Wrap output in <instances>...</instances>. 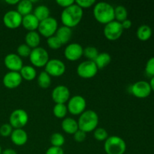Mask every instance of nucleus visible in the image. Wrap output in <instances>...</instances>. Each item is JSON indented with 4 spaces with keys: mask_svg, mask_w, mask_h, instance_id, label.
I'll return each mask as SVG.
<instances>
[{
    "mask_svg": "<svg viewBox=\"0 0 154 154\" xmlns=\"http://www.w3.org/2000/svg\"><path fill=\"white\" fill-rule=\"evenodd\" d=\"M19 72L23 80L27 81H33L37 76V72H36L35 68L33 67L32 66H28V65L23 66Z\"/></svg>",
    "mask_w": 154,
    "mask_h": 154,
    "instance_id": "24",
    "label": "nucleus"
},
{
    "mask_svg": "<svg viewBox=\"0 0 154 154\" xmlns=\"http://www.w3.org/2000/svg\"><path fill=\"white\" fill-rule=\"evenodd\" d=\"M75 4L78 5L81 8H88L95 5L96 1L95 0H77L75 1Z\"/></svg>",
    "mask_w": 154,
    "mask_h": 154,
    "instance_id": "37",
    "label": "nucleus"
},
{
    "mask_svg": "<svg viewBox=\"0 0 154 154\" xmlns=\"http://www.w3.org/2000/svg\"><path fill=\"white\" fill-rule=\"evenodd\" d=\"M17 11L22 17L32 14L33 11V3L31 0L19 1L17 5Z\"/></svg>",
    "mask_w": 154,
    "mask_h": 154,
    "instance_id": "23",
    "label": "nucleus"
},
{
    "mask_svg": "<svg viewBox=\"0 0 154 154\" xmlns=\"http://www.w3.org/2000/svg\"><path fill=\"white\" fill-rule=\"evenodd\" d=\"M150 87H151V90L152 91L154 92V76L152 77L151 79H150Z\"/></svg>",
    "mask_w": 154,
    "mask_h": 154,
    "instance_id": "45",
    "label": "nucleus"
},
{
    "mask_svg": "<svg viewBox=\"0 0 154 154\" xmlns=\"http://www.w3.org/2000/svg\"><path fill=\"white\" fill-rule=\"evenodd\" d=\"M29 122V115L23 109L14 110L9 117V124L14 129H23Z\"/></svg>",
    "mask_w": 154,
    "mask_h": 154,
    "instance_id": "8",
    "label": "nucleus"
},
{
    "mask_svg": "<svg viewBox=\"0 0 154 154\" xmlns=\"http://www.w3.org/2000/svg\"><path fill=\"white\" fill-rule=\"evenodd\" d=\"M4 64L10 72H19L23 66V62L17 54H8L5 57Z\"/></svg>",
    "mask_w": 154,
    "mask_h": 154,
    "instance_id": "16",
    "label": "nucleus"
},
{
    "mask_svg": "<svg viewBox=\"0 0 154 154\" xmlns=\"http://www.w3.org/2000/svg\"><path fill=\"white\" fill-rule=\"evenodd\" d=\"M23 17L15 10L6 12L3 17V23L7 28L14 29L22 25Z\"/></svg>",
    "mask_w": 154,
    "mask_h": 154,
    "instance_id": "13",
    "label": "nucleus"
},
{
    "mask_svg": "<svg viewBox=\"0 0 154 154\" xmlns=\"http://www.w3.org/2000/svg\"><path fill=\"white\" fill-rule=\"evenodd\" d=\"M53 113L57 118L64 119L68 113L67 106L66 104H55L53 108Z\"/></svg>",
    "mask_w": 154,
    "mask_h": 154,
    "instance_id": "30",
    "label": "nucleus"
},
{
    "mask_svg": "<svg viewBox=\"0 0 154 154\" xmlns=\"http://www.w3.org/2000/svg\"><path fill=\"white\" fill-rule=\"evenodd\" d=\"M84 55V48L78 43H71L64 50V57L69 61L75 62Z\"/></svg>",
    "mask_w": 154,
    "mask_h": 154,
    "instance_id": "14",
    "label": "nucleus"
},
{
    "mask_svg": "<svg viewBox=\"0 0 154 154\" xmlns=\"http://www.w3.org/2000/svg\"><path fill=\"white\" fill-rule=\"evenodd\" d=\"M37 82L41 88L47 89L51 85L52 80H51V77L46 72L43 71L38 76Z\"/></svg>",
    "mask_w": 154,
    "mask_h": 154,
    "instance_id": "28",
    "label": "nucleus"
},
{
    "mask_svg": "<svg viewBox=\"0 0 154 154\" xmlns=\"http://www.w3.org/2000/svg\"><path fill=\"white\" fill-rule=\"evenodd\" d=\"M58 28V22H57V19L52 17H50L45 20L41 21L39 23L38 30L41 35L48 38L56 34V32Z\"/></svg>",
    "mask_w": 154,
    "mask_h": 154,
    "instance_id": "7",
    "label": "nucleus"
},
{
    "mask_svg": "<svg viewBox=\"0 0 154 154\" xmlns=\"http://www.w3.org/2000/svg\"><path fill=\"white\" fill-rule=\"evenodd\" d=\"M93 16L99 23L106 25L114 20V8L105 2H99L93 7Z\"/></svg>",
    "mask_w": 154,
    "mask_h": 154,
    "instance_id": "2",
    "label": "nucleus"
},
{
    "mask_svg": "<svg viewBox=\"0 0 154 154\" xmlns=\"http://www.w3.org/2000/svg\"><path fill=\"white\" fill-rule=\"evenodd\" d=\"M45 69V72L51 77H60L65 74L66 67L62 60L59 59H51L48 62Z\"/></svg>",
    "mask_w": 154,
    "mask_h": 154,
    "instance_id": "11",
    "label": "nucleus"
},
{
    "mask_svg": "<svg viewBox=\"0 0 154 154\" xmlns=\"http://www.w3.org/2000/svg\"><path fill=\"white\" fill-rule=\"evenodd\" d=\"M104 150L107 154H124L126 150V143L117 135L110 136L105 141Z\"/></svg>",
    "mask_w": 154,
    "mask_h": 154,
    "instance_id": "4",
    "label": "nucleus"
},
{
    "mask_svg": "<svg viewBox=\"0 0 154 154\" xmlns=\"http://www.w3.org/2000/svg\"><path fill=\"white\" fill-rule=\"evenodd\" d=\"M79 129L84 132H93L99 125V116L93 110H87L80 115L78 120Z\"/></svg>",
    "mask_w": 154,
    "mask_h": 154,
    "instance_id": "3",
    "label": "nucleus"
},
{
    "mask_svg": "<svg viewBox=\"0 0 154 154\" xmlns=\"http://www.w3.org/2000/svg\"><path fill=\"white\" fill-rule=\"evenodd\" d=\"M29 58L33 67L36 68L45 67L50 60L48 52L42 47H38L32 49Z\"/></svg>",
    "mask_w": 154,
    "mask_h": 154,
    "instance_id": "5",
    "label": "nucleus"
},
{
    "mask_svg": "<svg viewBox=\"0 0 154 154\" xmlns=\"http://www.w3.org/2000/svg\"><path fill=\"white\" fill-rule=\"evenodd\" d=\"M25 42L31 49L38 48L41 42L40 34L36 31L28 32L25 36Z\"/></svg>",
    "mask_w": 154,
    "mask_h": 154,
    "instance_id": "22",
    "label": "nucleus"
},
{
    "mask_svg": "<svg viewBox=\"0 0 154 154\" xmlns=\"http://www.w3.org/2000/svg\"><path fill=\"white\" fill-rule=\"evenodd\" d=\"M50 14H51V11H50L49 8L45 5H41L37 6L33 11V14L38 20L39 22L50 17Z\"/></svg>",
    "mask_w": 154,
    "mask_h": 154,
    "instance_id": "27",
    "label": "nucleus"
},
{
    "mask_svg": "<svg viewBox=\"0 0 154 154\" xmlns=\"http://www.w3.org/2000/svg\"><path fill=\"white\" fill-rule=\"evenodd\" d=\"M99 54V53L97 48L93 46H89L84 48V56L86 58L88 59V60L94 61Z\"/></svg>",
    "mask_w": 154,
    "mask_h": 154,
    "instance_id": "32",
    "label": "nucleus"
},
{
    "mask_svg": "<svg viewBox=\"0 0 154 154\" xmlns=\"http://www.w3.org/2000/svg\"><path fill=\"white\" fill-rule=\"evenodd\" d=\"M45 154H65V153L62 147H53V146H51V147H49L47 150Z\"/></svg>",
    "mask_w": 154,
    "mask_h": 154,
    "instance_id": "41",
    "label": "nucleus"
},
{
    "mask_svg": "<svg viewBox=\"0 0 154 154\" xmlns=\"http://www.w3.org/2000/svg\"><path fill=\"white\" fill-rule=\"evenodd\" d=\"M47 44L48 46L52 50H58L63 46V44L55 35L47 39Z\"/></svg>",
    "mask_w": 154,
    "mask_h": 154,
    "instance_id": "34",
    "label": "nucleus"
},
{
    "mask_svg": "<svg viewBox=\"0 0 154 154\" xmlns=\"http://www.w3.org/2000/svg\"><path fill=\"white\" fill-rule=\"evenodd\" d=\"M128 11L123 5H117L114 8V20L122 23L127 19Z\"/></svg>",
    "mask_w": 154,
    "mask_h": 154,
    "instance_id": "29",
    "label": "nucleus"
},
{
    "mask_svg": "<svg viewBox=\"0 0 154 154\" xmlns=\"http://www.w3.org/2000/svg\"><path fill=\"white\" fill-rule=\"evenodd\" d=\"M13 130V128L9 123H4L0 126V135L2 137L11 136Z\"/></svg>",
    "mask_w": 154,
    "mask_h": 154,
    "instance_id": "36",
    "label": "nucleus"
},
{
    "mask_svg": "<svg viewBox=\"0 0 154 154\" xmlns=\"http://www.w3.org/2000/svg\"><path fill=\"white\" fill-rule=\"evenodd\" d=\"M55 35L58 38L63 45H66V44L69 43L72 38V30L69 27L62 26L57 29Z\"/></svg>",
    "mask_w": 154,
    "mask_h": 154,
    "instance_id": "21",
    "label": "nucleus"
},
{
    "mask_svg": "<svg viewBox=\"0 0 154 154\" xmlns=\"http://www.w3.org/2000/svg\"><path fill=\"white\" fill-rule=\"evenodd\" d=\"M11 140L16 146H23L28 141V134L23 129H14L11 135Z\"/></svg>",
    "mask_w": 154,
    "mask_h": 154,
    "instance_id": "18",
    "label": "nucleus"
},
{
    "mask_svg": "<svg viewBox=\"0 0 154 154\" xmlns=\"http://www.w3.org/2000/svg\"><path fill=\"white\" fill-rule=\"evenodd\" d=\"M70 90L64 85L57 86L53 90L51 96L55 104H66L71 98Z\"/></svg>",
    "mask_w": 154,
    "mask_h": 154,
    "instance_id": "15",
    "label": "nucleus"
},
{
    "mask_svg": "<svg viewBox=\"0 0 154 154\" xmlns=\"http://www.w3.org/2000/svg\"><path fill=\"white\" fill-rule=\"evenodd\" d=\"M61 127L63 132L69 135H74L79 129L78 121L72 117H66L63 120Z\"/></svg>",
    "mask_w": 154,
    "mask_h": 154,
    "instance_id": "19",
    "label": "nucleus"
},
{
    "mask_svg": "<svg viewBox=\"0 0 154 154\" xmlns=\"http://www.w3.org/2000/svg\"><path fill=\"white\" fill-rule=\"evenodd\" d=\"M152 34H153L152 29L146 24L140 26L136 32L137 38L142 42H146V41L149 40L151 38Z\"/></svg>",
    "mask_w": 154,
    "mask_h": 154,
    "instance_id": "25",
    "label": "nucleus"
},
{
    "mask_svg": "<svg viewBox=\"0 0 154 154\" xmlns=\"http://www.w3.org/2000/svg\"><path fill=\"white\" fill-rule=\"evenodd\" d=\"M145 72L150 76H154V57L147 60L145 66Z\"/></svg>",
    "mask_w": 154,
    "mask_h": 154,
    "instance_id": "38",
    "label": "nucleus"
},
{
    "mask_svg": "<svg viewBox=\"0 0 154 154\" xmlns=\"http://www.w3.org/2000/svg\"><path fill=\"white\" fill-rule=\"evenodd\" d=\"M84 16L83 9L75 3L64 8L61 13V22L65 26L73 28L81 23Z\"/></svg>",
    "mask_w": 154,
    "mask_h": 154,
    "instance_id": "1",
    "label": "nucleus"
},
{
    "mask_svg": "<svg viewBox=\"0 0 154 154\" xmlns=\"http://www.w3.org/2000/svg\"><path fill=\"white\" fill-rule=\"evenodd\" d=\"M97 66L96 63L91 60H86L80 63L77 67V73L78 76L84 79H90L93 78L98 73Z\"/></svg>",
    "mask_w": 154,
    "mask_h": 154,
    "instance_id": "9",
    "label": "nucleus"
},
{
    "mask_svg": "<svg viewBox=\"0 0 154 154\" xmlns=\"http://www.w3.org/2000/svg\"><path fill=\"white\" fill-rule=\"evenodd\" d=\"M32 49L26 45V44H22V45H19L17 49V55L19 57H29L30 54H31Z\"/></svg>",
    "mask_w": 154,
    "mask_h": 154,
    "instance_id": "35",
    "label": "nucleus"
},
{
    "mask_svg": "<svg viewBox=\"0 0 154 154\" xmlns=\"http://www.w3.org/2000/svg\"><path fill=\"white\" fill-rule=\"evenodd\" d=\"M111 61V57L108 53L102 52L99 53V55L94 60V63H96L98 69H102L108 66Z\"/></svg>",
    "mask_w": 154,
    "mask_h": 154,
    "instance_id": "26",
    "label": "nucleus"
},
{
    "mask_svg": "<svg viewBox=\"0 0 154 154\" xmlns=\"http://www.w3.org/2000/svg\"><path fill=\"white\" fill-rule=\"evenodd\" d=\"M66 106L68 108V112L74 116H80L86 111L87 102L83 96L75 95L69 99Z\"/></svg>",
    "mask_w": 154,
    "mask_h": 154,
    "instance_id": "6",
    "label": "nucleus"
},
{
    "mask_svg": "<svg viewBox=\"0 0 154 154\" xmlns=\"http://www.w3.org/2000/svg\"><path fill=\"white\" fill-rule=\"evenodd\" d=\"M93 137L99 141H105L108 138V133L104 128L97 127L93 131Z\"/></svg>",
    "mask_w": 154,
    "mask_h": 154,
    "instance_id": "33",
    "label": "nucleus"
},
{
    "mask_svg": "<svg viewBox=\"0 0 154 154\" xmlns=\"http://www.w3.org/2000/svg\"><path fill=\"white\" fill-rule=\"evenodd\" d=\"M39 23H40L39 20L35 17V16L33 14H30L26 15V16L23 17L22 26L28 32L35 31L36 29H38Z\"/></svg>",
    "mask_w": 154,
    "mask_h": 154,
    "instance_id": "20",
    "label": "nucleus"
},
{
    "mask_svg": "<svg viewBox=\"0 0 154 154\" xmlns=\"http://www.w3.org/2000/svg\"><path fill=\"white\" fill-rule=\"evenodd\" d=\"M56 2L60 7L63 8H66L75 4V1H74V0H57Z\"/></svg>",
    "mask_w": 154,
    "mask_h": 154,
    "instance_id": "40",
    "label": "nucleus"
},
{
    "mask_svg": "<svg viewBox=\"0 0 154 154\" xmlns=\"http://www.w3.org/2000/svg\"><path fill=\"white\" fill-rule=\"evenodd\" d=\"M2 154H17V152L15 151L14 149L7 148V149H5V150H2Z\"/></svg>",
    "mask_w": 154,
    "mask_h": 154,
    "instance_id": "43",
    "label": "nucleus"
},
{
    "mask_svg": "<svg viewBox=\"0 0 154 154\" xmlns=\"http://www.w3.org/2000/svg\"><path fill=\"white\" fill-rule=\"evenodd\" d=\"M23 81L20 72H9L4 75L2 83L8 89H15L19 87Z\"/></svg>",
    "mask_w": 154,
    "mask_h": 154,
    "instance_id": "17",
    "label": "nucleus"
},
{
    "mask_svg": "<svg viewBox=\"0 0 154 154\" xmlns=\"http://www.w3.org/2000/svg\"><path fill=\"white\" fill-rule=\"evenodd\" d=\"M2 149L1 145H0V154H2Z\"/></svg>",
    "mask_w": 154,
    "mask_h": 154,
    "instance_id": "46",
    "label": "nucleus"
},
{
    "mask_svg": "<svg viewBox=\"0 0 154 154\" xmlns=\"http://www.w3.org/2000/svg\"><path fill=\"white\" fill-rule=\"evenodd\" d=\"M74 139L77 142H83L87 138V133L84 132V131L78 129L75 134H74Z\"/></svg>",
    "mask_w": 154,
    "mask_h": 154,
    "instance_id": "39",
    "label": "nucleus"
},
{
    "mask_svg": "<svg viewBox=\"0 0 154 154\" xmlns=\"http://www.w3.org/2000/svg\"><path fill=\"white\" fill-rule=\"evenodd\" d=\"M123 30L121 23L113 20L105 26L103 33L108 40L116 41L121 37Z\"/></svg>",
    "mask_w": 154,
    "mask_h": 154,
    "instance_id": "10",
    "label": "nucleus"
},
{
    "mask_svg": "<svg viewBox=\"0 0 154 154\" xmlns=\"http://www.w3.org/2000/svg\"><path fill=\"white\" fill-rule=\"evenodd\" d=\"M121 25L122 26H123V29H130L131 27H132V21H131L130 20L126 19L121 23Z\"/></svg>",
    "mask_w": 154,
    "mask_h": 154,
    "instance_id": "42",
    "label": "nucleus"
},
{
    "mask_svg": "<svg viewBox=\"0 0 154 154\" xmlns=\"http://www.w3.org/2000/svg\"><path fill=\"white\" fill-rule=\"evenodd\" d=\"M152 90L149 82L139 81L134 83L131 87V93L135 97L138 99H145L151 93Z\"/></svg>",
    "mask_w": 154,
    "mask_h": 154,
    "instance_id": "12",
    "label": "nucleus"
},
{
    "mask_svg": "<svg viewBox=\"0 0 154 154\" xmlns=\"http://www.w3.org/2000/svg\"><path fill=\"white\" fill-rule=\"evenodd\" d=\"M66 142L65 137L59 132H55L51 136V144L53 147H62Z\"/></svg>",
    "mask_w": 154,
    "mask_h": 154,
    "instance_id": "31",
    "label": "nucleus"
},
{
    "mask_svg": "<svg viewBox=\"0 0 154 154\" xmlns=\"http://www.w3.org/2000/svg\"><path fill=\"white\" fill-rule=\"evenodd\" d=\"M5 2L11 5H17L19 0H5Z\"/></svg>",
    "mask_w": 154,
    "mask_h": 154,
    "instance_id": "44",
    "label": "nucleus"
}]
</instances>
